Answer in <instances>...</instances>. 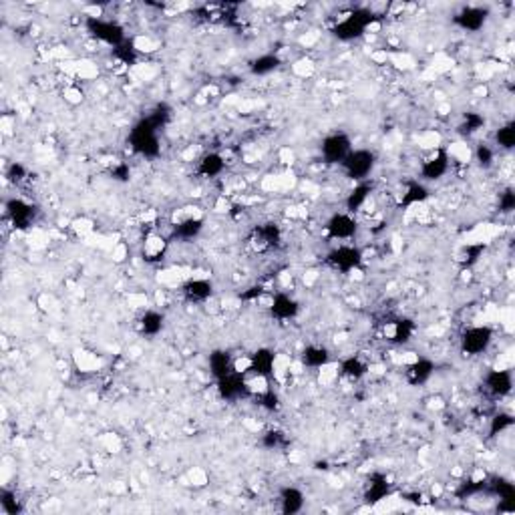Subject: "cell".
Returning <instances> with one entry per match:
<instances>
[{"mask_svg":"<svg viewBox=\"0 0 515 515\" xmlns=\"http://www.w3.org/2000/svg\"><path fill=\"white\" fill-rule=\"evenodd\" d=\"M483 123H485V119H483L481 115H477V113H467L461 129H463V133L471 135V133H475V131H479V129L483 127Z\"/></svg>","mask_w":515,"mask_h":515,"instance_id":"d6a6232c","label":"cell"},{"mask_svg":"<svg viewBox=\"0 0 515 515\" xmlns=\"http://www.w3.org/2000/svg\"><path fill=\"white\" fill-rule=\"evenodd\" d=\"M163 322H165L163 312L149 308L141 314V318L137 322V328L143 336H157L163 330Z\"/></svg>","mask_w":515,"mask_h":515,"instance_id":"44dd1931","label":"cell"},{"mask_svg":"<svg viewBox=\"0 0 515 515\" xmlns=\"http://www.w3.org/2000/svg\"><path fill=\"white\" fill-rule=\"evenodd\" d=\"M405 372H407V381L411 385H425L433 377L435 364H433V361L425 359V357H417L414 361H411L405 366Z\"/></svg>","mask_w":515,"mask_h":515,"instance_id":"9a60e30c","label":"cell"},{"mask_svg":"<svg viewBox=\"0 0 515 515\" xmlns=\"http://www.w3.org/2000/svg\"><path fill=\"white\" fill-rule=\"evenodd\" d=\"M232 362L233 359L228 353L216 350L213 355H209V370H211V375L220 381V379H224V377H228L230 372H233Z\"/></svg>","mask_w":515,"mask_h":515,"instance_id":"484cf974","label":"cell"},{"mask_svg":"<svg viewBox=\"0 0 515 515\" xmlns=\"http://www.w3.org/2000/svg\"><path fill=\"white\" fill-rule=\"evenodd\" d=\"M377 167V154L370 149H353L340 163L342 174L355 183L366 181Z\"/></svg>","mask_w":515,"mask_h":515,"instance_id":"6da1fadb","label":"cell"},{"mask_svg":"<svg viewBox=\"0 0 515 515\" xmlns=\"http://www.w3.org/2000/svg\"><path fill=\"white\" fill-rule=\"evenodd\" d=\"M89 30H91V34H93L97 41L107 43V45L119 47V45L123 43V28L117 25V23L103 21L101 17L89 19Z\"/></svg>","mask_w":515,"mask_h":515,"instance_id":"9c48e42d","label":"cell"},{"mask_svg":"<svg viewBox=\"0 0 515 515\" xmlns=\"http://www.w3.org/2000/svg\"><path fill=\"white\" fill-rule=\"evenodd\" d=\"M25 176V167L21 163H12L10 165V171H8V178L12 181H21Z\"/></svg>","mask_w":515,"mask_h":515,"instance_id":"e575fe53","label":"cell"},{"mask_svg":"<svg viewBox=\"0 0 515 515\" xmlns=\"http://www.w3.org/2000/svg\"><path fill=\"white\" fill-rule=\"evenodd\" d=\"M451 167V161H449V155L443 147H437V149H431L429 155L423 159L421 163V176L425 181H437L441 178L447 176Z\"/></svg>","mask_w":515,"mask_h":515,"instance_id":"52a82bcc","label":"cell"},{"mask_svg":"<svg viewBox=\"0 0 515 515\" xmlns=\"http://www.w3.org/2000/svg\"><path fill=\"white\" fill-rule=\"evenodd\" d=\"M204 216H196V218H189V220H183V222H178L174 224V232H176V238L180 240H193L198 238L202 230H204Z\"/></svg>","mask_w":515,"mask_h":515,"instance_id":"d4e9b609","label":"cell"},{"mask_svg":"<svg viewBox=\"0 0 515 515\" xmlns=\"http://www.w3.org/2000/svg\"><path fill=\"white\" fill-rule=\"evenodd\" d=\"M427 200H429V189H427V185L421 183V181H412V183H409V185L403 189V193H401V198H399V204L405 207H414L425 204Z\"/></svg>","mask_w":515,"mask_h":515,"instance_id":"ffe728a7","label":"cell"},{"mask_svg":"<svg viewBox=\"0 0 515 515\" xmlns=\"http://www.w3.org/2000/svg\"><path fill=\"white\" fill-rule=\"evenodd\" d=\"M485 21H487V10L481 6H467L455 17V25L469 32H477L479 28H483Z\"/></svg>","mask_w":515,"mask_h":515,"instance_id":"5bb4252c","label":"cell"},{"mask_svg":"<svg viewBox=\"0 0 515 515\" xmlns=\"http://www.w3.org/2000/svg\"><path fill=\"white\" fill-rule=\"evenodd\" d=\"M65 97H67V101H71V103H81L83 101V93L75 89V87H69L67 89V93H65Z\"/></svg>","mask_w":515,"mask_h":515,"instance_id":"d590c367","label":"cell"},{"mask_svg":"<svg viewBox=\"0 0 515 515\" xmlns=\"http://www.w3.org/2000/svg\"><path fill=\"white\" fill-rule=\"evenodd\" d=\"M167 252V240L157 232H149L145 235V242H143V258L147 262H157L161 258L165 256Z\"/></svg>","mask_w":515,"mask_h":515,"instance_id":"7402d4cb","label":"cell"},{"mask_svg":"<svg viewBox=\"0 0 515 515\" xmlns=\"http://www.w3.org/2000/svg\"><path fill=\"white\" fill-rule=\"evenodd\" d=\"M499 207H501V211H512L515 207V196L512 189H507V191H503L501 196H499Z\"/></svg>","mask_w":515,"mask_h":515,"instance_id":"836d02e7","label":"cell"},{"mask_svg":"<svg viewBox=\"0 0 515 515\" xmlns=\"http://www.w3.org/2000/svg\"><path fill=\"white\" fill-rule=\"evenodd\" d=\"M280 65V59L274 56V54H262L258 56L256 61L252 63V73L254 75H270L278 69Z\"/></svg>","mask_w":515,"mask_h":515,"instance_id":"4316f807","label":"cell"},{"mask_svg":"<svg viewBox=\"0 0 515 515\" xmlns=\"http://www.w3.org/2000/svg\"><path fill=\"white\" fill-rule=\"evenodd\" d=\"M270 312L278 320H292L298 316L300 304L288 292H276L270 300Z\"/></svg>","mask_w":515,"mask_h":515,"instance_id":"8fae6325","label":"cell"},{"mask_svg":"<svg viewBox=\"0 0 515 515\" xmlns=\"http://www.w3.org/2000/svg\"><path fill=\"white\" fill-rule=\"evenodd\" d=\"M495 141L501 149H514L515 145V125L512 121L503 123L495 133Z\"/></svg>","mask_w":515,"mask_h":515,"instance_id":"83f0119b","label":"cell"},{"mask_svg":"<svg viewBox=\"0 0 515 515\" xmlns=\"http://www.w3.org/2000/svg\"><path fill=\"white\" fill-rule=\"evenodd\" d=\"M385 333L386 340L395 342V344H405L411 340V336L414 335V322L409 318H397V320H388L385 322Z\"/></svg>","mask_w":515,"mask_h":515,"instance_id":"7c38bea8","label":"cell"},{"mask_svg":"<svg viewBox=\"0 0 515 515\" xmlns=\"http://www.w3.org/2000/svg\"><path fill=\"white\" fill-rule=\"evenodd\" d=\"M181 294H183L185 300L200 304V302H206V300L211 298L213 286L207 278H196L193 276V278H187L185 282L181 284Z\"/></svg>","mask_w":515,"mask_h":515,"instance_id":"30bf717a","label":"cell"},{"mask_svg":"<svg viewBox=\"0 0 515 515\" xmlns=\"http://www.w3.org/2000/svg\"><path fill=\"white\" fill-rule=\"evenodd\" d=\"M6 213L14 222L17 228H25V226H28L32 222V218H34L32 206L26 204L25 200H10L6 204Z\"/></svg>","mask_w":515,"mask_h":515,"instance_id":"d6986e66","label":"cell"},{"mask_svg":"<svg viewBox=\"0 0 515 515\" xmlns=\"http://www.w3.org/2000/svg\"><path fill=\"white\" fill-rule=\"evenodd\" d=\"M445 151L449 155V161H455V163H469L473 159V149L467 143H453Z\"/></svg>","mask_w":515,"mask_h":515,"instance_id":"f546056e","label":"cell"},{"mask_svg":"<svg viewBox=\"0 0 515 515\" xmlns=\"http://www.w3.org/2000/svg\"><path fill=\"white\" fill-rule=\"evenodd\" d=\"M224 171H226V155L218 154V151L202 155L198 161V174L202 178L213 180V178H220Z\"/></svg>","mask_w":515,"mask_h":515,"instance_id":"2e32d148","label":"cell"},{"mask_svg":"<svg viewBox=\"0 0 515 515\" xmlns=\"http://www.w3.org/2000/svg\"><path fill=\"white\" fill-rule=\"evenodd\" d=\"M459 344L467 357H479L493 344V328L490 324H473L461 333Z\"/></svg>","mask_w":515,"mask_h":515,"instance_id":"7a4b0ae2","label":"cell"},{"mask_svg":"<svg viewBox=\"0 0 515 515\" xmlns=\"http://www.w3.org/2000/svg\"><path fill=\"white\" fill-rule=\"evenodd\" d=\"M278 501H280V509L284 514H298L304 507V493L296 487H284L280 491Z\"/></svg>","mask_w":515,"mask_h":515,"instance_id":"603a6c76","label":"cell"},{"mask_svg":"<svg viewBox=\"0 0 515 515\" xmlns=\"http://www.w3.org/2000/svg\"><path fill=\"white\" fill-rule=\"evenodd\" d=\"M131 145L137 154L154 157L159 154V139H157V123L154 119L139 121L131 131Z\"/></svg>","mask_w":515,"mask_h":515,"instance_id":"3957f363","label":"cell"},{"mask_svg":"<svg viewBox=\"0 0 515 515\" xmlns=\"http://www.w3.org/2000/svg\"><path fill=\"white\" fill-rule=\"evenodd\" d=\"M512 427H514V417L509 412H497L491 419L490 433L493 437H497V435H503L505 431H509Z\"/></svg>","mask_w":515,"mask_h":515,"instance_id":"f1b7e54d","label":"cell"},{"mask_svg":"<svg viewBox=\"0 0 515 515\" xmlns=\"http://www.w3.org/2000/svg\"><path fill=\"white\" fill-rule=\"evenodd\" d=\"M350 151H353V143H350V137L344 133H333L324 137L320 145V155L324 163L328 165H340Z\"/></svg>","mask_w":515,"mask_h":515,"instance_id":"8992f818","label":"cell"},{"mask_svg":"<svg viewBox=\"0 0 515 515\" xmlns=\"http://www.w3.org/2000/svg\"><path fill=\"white\" fill-rule=\"evenodd\" d=\"M483 388L495 399H503L514 388V375L509 368H491L483 377Z\"/></svg>","mask_w":515,"mask_h":515,"instance_id":"ba28073f","label":"cell"},{"mask_svg":"<svg viewBox=\"0 0 515 515\" xmlns=\"http://www.w3.org/2000/svg\"><path fill=\"white\" fill-rule=\"evenodd\" d=\"M330 361H333L330 359V350L326 346H320V344H310V346H306L302 350V355H300L302 366H308V368H314V370L322 368L324 364H328Z\"/></svg>","mask_w":515,"mask_h":515,"instance_id":"ac0fdd59","label":"cell"},{"mask_svg":"<svg viewBox=\"0 0 515 515\" xmlns=\"http://www.w3.org/2000/svg\"><path fill=\"white\" fill-rule=\"evenodd\" d=\"M364 254L355 244H338L326 256V262L342 274H355L361 268Z\"/></svg>","mask_w":515,"mask_h":515,"instance_id":"277c9868","label":"cell"},{"mask_svg":"<svg viewBox=\"0 0 515 515\" xmlns=\"http://www.w3.org/2000/svg\"><path fill=\"white\" fill-rule=\"evenodd\" d=\"M372 200V187L368 181H361V183H355V187L350 189V193L346 196L344 200V206H346V211L348 213H361L364 207L368 206V202Z\"/></svg>","mask_w":515,"mask_h":515,"instance_id":"4fadbf2b","label":"cell"},{"mask_svg":"<svg viewBox=\"0 0 515 515\" xmlns=\"http://www.w3.org/2000/svg\"><path fill=\"white\" fill-rule=\"evenodd\" d=\"M338 370H340V375H344L346 379L359 381V379L368 375V362L364 361V359H361V357H357V355H353V357L344 359L342 362H338Z\"/></svg>","mask_w":515,"mask_h":515,"instance_id":"cb8c5ba5","label":"cell"},{"mask_svg":"<svg viewBox=\"0 0 515 515\" xmlns=\"http://www.w3.org/2000/svg\"><path fill=\"white\" fill-rule=\"evenodd\" d=\"M250 375H260V377H274L276 368V355L268 348H260L254 355H250Z\"/></svg>","mask_w":515,"mask_h":515,"instance_id":"e0dca14e","label":"cell"},{"mask_svg":"<svg viewBox=\"0 0 515 515\" xmlns=\"http://www.w3.org/2000/svg\"><path fill=\"white\" fill-rule=\"evenodd\" d=\"M324 232L330 240H338V244H350V240L359 232V222L353 213L338 211L326 220Z\"/></svg>","mask_w":515,"mask_h":515,"instance_id":"5b68a950","label":"cell"},{"mask_svg":"<svg viewBox=\"0 0 515 515\" xmlns=\"http://www.w3.org/2000/svg\"><path fill=\"white\" fill-rule=\"evenodd\" d=\"M75 362L77 366L83 370V372H95L99 368V361L95 355H89V353H77L75 355Z\"/></svg>","mask_w":515,"mask_h":515,"instance_id":"4dcf8cb0","label":"cell"},{"mask_svg":"<svg viewBox=\"0 0 515 515\" xmlns=\"http://www.w3.org/2000/svg\"><path fill=\"white\" fill-rule=\"evenodd\" d=\"M280 439H282V435L278 431H270V433H266V445L268 447H278Z\"/></svg>","mask_w":515,"mask_h":515,"instance_id":"8d00e7d4","label":"cell"},{"mask_svg":"<svg viewBox=\"0 0 515 515\" xmlns=\"http://www.w3.org/2000/svg\"><path fill=\"white\" fill-rule=\"evenodd\" d=\"M473 157H475V161H479L481 167H490V165H493V161H495V151L491 149L490 145L481 143V145L473 151Z\"/></svg>","mask_w":515,"mask_h":515,"instance_id":"1f68e13d","label":"cell"}]
</instances>
